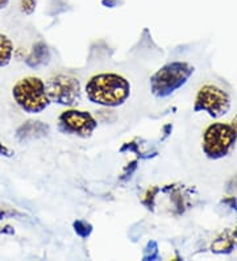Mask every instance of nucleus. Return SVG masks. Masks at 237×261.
<instances>
[{
  "label": "nucleus",
  "instance_id": "1",
  "mask_svg": "<svg viewBox=\"0 0 237 261\" xmlns=\"http://www.w3.org/2000/svg\"><path fill=\"white\" fill-rule=\"evenodd\" d=\"M87 98L95 105L117 107L130 95L129 82L115 73H101L94 75L86 85Z\"/></svg>",
  "mask_w": 237,
  "mask_h": 261
},
{
  "label": "nucleus",
  "instance_id": "2",
  "mask_svg": "<svg viewBox=\"0 0 237 261\" xmlns=\"http://www.w3.org/2000/svg\"><path fill=\"white\" fill-rule=\"evenodd\" d=\"M194 73V67L187 62H170L162 66L150 78V89L157 98H166L182 87L190 75Z\"/></svg>",
  "mask_w": 237,
  "mask_h": 261
},
{
  "label": "nucleus",
  "instance_id": "3",
  "mask_svg": "<svg viewBox=\"0 0 237 261\" xmlns=\"http://www.w3.org/2000/svg\"><path fill=\"white\" fill-rule=\"evenodd\" d=\"M12 95L16 103L29 114H38L44 111L50 103L44 81L37 76H27L19 81L13 87Z\"/></svg>",
  "mask_w": 237,
  "mask_h": 261
},
{
  "label": "nucleus",
  "instance_id": "4",
  "mask_svg": "<svg viewBox=\"0 0 237 261\" xmlns=\"http://www.w3.org/2000/svg\"><path fill=\"white\" fill-rule=\"evenodd\" d=\"M236 139V132L232 125L214 123L204 130L203 150L209 159H221L231 152Z\"/></svg>",
  "mask_w": 237,
  "mask_h": 261
},
{
  "label": "nucleus",
  "instance_id": "5",
  "mask_svg": "<svg viewBox=\"0 0 237 261\" xmlns=\"http://www.w3.org/2000/svg\"><path fill=\"white\" fill-rule=\"evenodd\" d=\"M50 102L62 106H74L81 98V82L69 74H57L49 78L45 85Z\"/></svg>",
  "mask_w": 237,
  "mask_h": 261
},
{
  "label": "nucleus",
  "instance_id": "6",
  "mask_svg": "<svg viewBox=\"0 0 237 261\" xmlns=\"http://www.w3.org/2000/svg\"><path fill=\"white\" fill-rule=\"evenodd\" d=\"M229 96L224 90L219 89L214 85H205L200 87L195 99V111L208 112L214 118H219L227 114L229 110Z\"/></svg>",
  "mask_w": 237,
  "mask_h": 261
},
{
  "label": "nucleus",
  "instance_id": "7",
  "mask_svg": "<svg viewBox=\"0 0 237 261\" xmlns=\"http://www.w3.org/2000/svg\"><path fill=\"white\" fill-rule=\"evenodd\" d=\"M96 127H98V121L87 111L67 110L62 112L58 118V128L63 134L90 137Z\"/></svg>",
  "mask_w": 237,
  "mask_h": 261
},
{
  "label": "nucleus",
  "instance_id": "8",
  "mask_svg": "<svg viewBox=\"0 0 237 261\" xmlns=\"http://www.w3.org/2000/svg\"><path fill=\"white\" fill-rule=\"evenodd\" d=\"M49 134V127L41 121H27L25 124L17 129V139L21 141L38 139V137L46 136Z\"/></svg>",
  "mask_w": 237,
  "mask_h": 261
},
{
  "label": "nucleus",
  "instance_id": "9",
  "mask_svg": "<svg viewBox=\"0 0 237 261\" xmlns=\"http://www.w3.org/2000/svg\"><path fill=\"white\" fill-rule=\"evenodd\" d=\"M49 50H47V46L42 42H38L33 46V50H32L31 56L27 60V64L32 67H37L40 65L46 64L49 61Z\"/></svg>",
  "mask_w": 237,
  "mask_h": 261
},
{
  "label": "nucleus",
  "instance_id": "10",
  "mask_svg": "<svg viewBox=\"0 0 237 261\" xmlns=\"http://www.w3.org/2000/svg\"><path fill=\"white\" fill-rule=\"evenodd\" d=\"M12 51V41L6 35H0V66H6L10 64Z\"/></svg>",
  "mask_w": 237,
  "mask_h": 261
},
{
  "label": "nucleus",
  "instance_id": "11",
  "mask_svg": "<svg viewBox=\"0 0 237 261\" xmlns=\"http://www.w3.org/2000/svg\"><path fill=\"white\" fill-rule=\"evenodd\" d=\"M74 229H75V232L78 233L79 236H82V238H87L90 236L92 231L91 224L85 222V220H76L75 223H74Z\"/></svg>",
  "mask_w": 237,
  "mask_h": 261
},
{
  "label": "nucleus",
  "instance_id": "12",
  "mask_svg": "<svg viewBox=\"0 0 237 261\" xmlns=\"http://www.w3.org/2000/svg\"><path fill=\"white\" fill-rule=\"evenodd\" d=\"M36 4V0H20V10L27 15H31L35 12Z\"/></svg>",
  "mask_w": 237,
  "mask_h": 261
},
{
  "label": "nucleus",
  "instance_id": "13",
  "mask_svg": "<svg viewBox=\"0 0 237 261\" xmlns=\"http://www.w3.org/2000/svg\"><path fill=\"white\" fill-rule=\"evenodd\" d=\"M124 3V0H101V4L107 8H114V7L120 6Z\"/></svg>",
  "mask_w": 237,
  "mask_h": 261
},
{
  "label": "nucleus",
  "instance_id": "14",
  "mask_svg": "<svg viewBox=\"0 0 237 261\" xmlns=\"http://www.w3.org/2000/svg\"><path fill=\"white\" fill-rule=\"evenodd\" d=\"M0 154H3V156H11V154H12V152H11V150L8 149V148H7L4 144L0 143Z\"/></svg>",
  "mask_w": 237,
  "mask_h": 261
},
{
  "label": "nucleus",
  "instance_id": "15",
  "mask_svg": "<svg viewBox=\"0 0 237 261\" xmlns=\"http://www.w3.org/2000/svg\"><path fill=\"white\" fill-rule=\"evenodd\" d=\"M10 4V0H0V10H3L6 8L7 6Z\"/></svg>",
  "mask_w": 237,
  "mask_h": 261
},
{
  "label": "nucleus",
  "instance_id": "16",
  "mask_svg": "<svg viewBox=\"0 0 237 261\" xmlns=\"http://www.w3.org/2000/svg\"><path fill=\"white\" fill-rule=\"evenodd\" d=\"M232 127H233V129H234V132H236V136H237V116L236 118L233 119V121H232Z\"/></svg>",
  "mask_w": 237,
  "mask_h": 261
}]
</instances>
